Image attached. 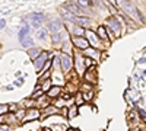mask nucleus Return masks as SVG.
Instances as JSON below:
<instances>
[{
	"instance_id": "c756f323",
	"label": "nucleus",
	"mask_w": 146,
	"mask_h": 131,
	"mask_svg": "<svg viewBox=\"0 0 146 131\" xmlns=\"http://www.w3.org/2000/svg\"><path fill=\"white\" fill-rule=\"evenodd\" d=\"M31 25H32V28H36V29H38V28L41 26V23H40V22H32Z\"/></svg>"
},
{
	"instance_id": "0eeeda50",
	"label": "nucleus",
	"mask_w": 146,
	"mask_h": 131,
	"mask_svg": "<svg viewBox=\"0 0 146 131\" xmlns=\"http://www.w3.org/2000/svg\"><path fill=\"white\" fill-rule=\"evenodd\" d=\"M48 31H50L51 34H58L63 31V23L60 20H51L50 23H48Z\"/></svg>"
},
{
	"instance_id": "423d86ee",
	"label": "nucleus",
	"mask_w": 146,
	"mask_h": 131,
	"mask_svg": "<svg viewBox=\"0 0 146 131\" xmlns=\"http://www.w3.org/2000/svg\"><path fill=\"white\" fill-rule=\"evenodd\" d=\"M85 35L88 37V38H86V39H88V42H89L91 45H94L95 48L98 50V48H100V45H101V44H100V39H98V35H96L95 32H92L91 29L85 31Z\"/></svg>"
},
{
	"instance_id": "4468645a",
	"label": "nucleus",
	"mask_w": 146,
	"mask_h": 131,
	"mask_svg": "<svg viewBox=\"0 0 146 131\" xmlns=\"http://www.w3.org/2000/svg\"><path fill=\"white\" fill-rule=\"evenodd\" d=\"M96 35H98V38H101V39H104V41H107L110 44L108 37H107V32H105V26H100L98 31H96Z\"/></svg>"
},
{
	"instance_id": "ddd939ff",
	"label": "nucleus",
	"mask_w": 146,
	"mask_h": 131,
	"mask_svg": "<svg viewBox=\"0 0 146 131\" xmlns=\"http://www.w3.org/2000/svg\"><path fill=\"white\" fill-rule=\"evenodd\" d=\"M28 19H31L32 22H42V20H45V16L42 15V13H31L29 16H28Z\"/></svg>"
},
{
	"instance_id": "6e6552de",
	"label": "nucleus",
	"mask_w": 146,
	"mask_h": 131,
	"mask_svg": "<svg viewBox=\"0 0 146 131\" xmlns=\"http://www.w3.org/2000/svg\"><path fill=\"white\" fill-rule=\"evenodd\" d=\"M40 118V111L35 109V108H31L28 111V114H25V118H23V122H29V121H35Z\"/></svg>"
},
{
	"instance_id": "393cba45",
	"label": "nucleus",
	"mask_w": 146,
	"mask_h": 131,
	"mask_svg": "<svg viewBox=\"0 0 146 131\" xmlns=\"http://www.w3.org/2000/svg\"><path fill=\"white\" fill-rule=\"evenodd\" d=\"M28 53H29V55H31V57L34 58V60H35V58H36V57H38L40 54H41V51H40L38 48H35V50H29Z\"/></svg>"
},
{
	"instance_id": "39448f33",
	"label": "nucleus",
	"mask_w": 146,
	"mask_h": 131,
	"mask_svg": "<svg viewBox=\"0 0 146 131\" xmlns=\"http://www.w3.org/2000/svg\"><path fill=\"white\" fill-rule=\"evenodd\" d=\"M72 42L75 44L78 48H80L82 51H85V50H88V48H89V42H88V39H86V38H83V37H73V38H72Z\"/></svg>"
},
{
	"instance_id": "f03ea898",
	"label": "nucleus",
	"mask_w": 146,
	"mask_h": 131,
	"mask_svg": "<svg viewBox=\"0 0 146 131\" xmlns=\"http://www.w3.org/2000/svg\"><path fill=\"white\" fill-rule=\"evenodd\" d=\"M105 26L111 31L114 35H120V28H121V25H120V22H118V19L115 18V16H111V18H108L107 19V23H105Z\"/></svg>"
},
{
	"instance_id": "f704fd0d",
	"label": "nucleus",
	"mask_w": 146,
	"mask_h": 131,
	"mask_svg": "<svg viewBox=\"0 0 146 131\" xmlns=\"http://www.w3.org/2000/svg\"><path fill=\"white\" fill-rule=\"evenodd\" d=\"M76 131H79V130H76Z\"/></svg>"
},
{
	"instance_id": "5701e85b",
	"label": "nucleus",
	"mask_w": 146,
	"mask_h": 131,
	"mask_svg": "<svg viewBox=\"0 0 146 131\" xmlns=\"http://www.w3.org/2000/svg\"><path fill=\"white\" fill-rule=\"evenodd\" d=\"M75 99H76V102H75V105L76 106H79L80 103H83L85 101H83V98H82V93H76L75 95Z\"/></svg>"
},
{
	"instance_id": "b1692460",
	"label": "nucleus",
	"mask_w": 146,
	"mask_h": 131,
	"mask_svg": "<svg viewBox=\"0 0 146 131\" xmlns=\"http://www.w3.org/2000/svg\"><path fill=\"white\" fill-rule=\"evenodd\" d=\"M83 66L85 67H92L94 66V60H92V58H89V57L83 58Z\"/></svg>"
},
{
	"instance_id": "a878e982",
	"label": "nucleus",
	"mask_w": 146,
	"mask_h": 131,
	"mask_svg": "<svg viewBox=\"0 0 146 131\" xmlns=\"http://www.w3.org/2000/svg\"><path fill=\"white\" fill-rule=\"evenodd\" d=\"M45 38H47V31H45V29H41V31H38V39L44 41Z\"/></svg>"
},
{
	"instance_id": "7ed1b4c3",
	"label": "nucleus",
	"mask_w": 146,
	"mask_h": 131,
	"mask_svg": "<svg viewBox=\"0 0 146 131\" xmlns=\"http://www.w3.org/2000/svg\"><path fill=\"white\" fill-rule=\"evenodd\" d=\"M47 61H48V53H41V54L34 60V67H35V70L40 73V71L42 70V67L45 66Z\"/></svg>"
},
{
	"instance_id": "f3484780",
	"label": "nucleus",
	"mask_w": 146,
	"mask_h": 131,
	"mask_svg": "<svg viewBox=\"0 0 146 131\" xmlns=\"http://www.w3.org/2000/svg\"><path fill=\"white\" fill-rule=\"evenodd\" d=\"M28 32H29V26H28V25H23V26L21 28V31H19V35H18V37H19V42L25 38V37H28Z\"/></svg>"
},
{
	"instance_id": "7c9ffc66",
	"label": "nucleus",
	"mask_w": 146,
	"mask_h": 131,
	"mask_svg": "<svg viewBox=\"0 0 146 131\" xmlns=\"http://www.w3.org/2000/svg\"><path fill=\"white\" fill-rule=\"evenodd\" d=\"M5 25H6V20L5 19H0V29H3Z\"/></svg>"
},
{
	"instance_id": "bb28decb",
	"label": "nucleus",
	"mask_w": 146,
	"mask_h": 131,
	"mask_svg": "<svg viewBox=\"0 0 146 131\" xmlns=\"http://www.w3.org/2000/svg\"><path fill=\"white\" fill-rule=\"evenodd\" d=\"M9 111V105H0V115H3Z\"/></svg>"
},
{
	"instance_id": "aec40b11",
	"label": "nucleus",
	"mask_w": 146,
	"mask_h": 131,
	"mask_svg": "<svg viewBox=\"0 0 146 131\" xmlns=\"http://www.w3.org/2000/svg\"><path fill=\"white\" fill-rule=\"evenodd\" d=\"M76 115H78V106L76 105L69 106V118H75Z\"/></svg>"
},
{
	"instance_id": "412c9836",
	"label": "nucleus",
	"mask_w": 146,
	"mask_h": 131,
	"mask_svg": "<svg viewBox=\"0 0 146 131\" xmlns=\"http://www.w3.org/2000/svg\"><path fill=\"white\" fill-rule=\"evenodd\" d=\"M63 54H66V55H72V48H70V45H69V41H66L64 45H63Z\"/></svg>"
},
{
	"instance_id": "6ab92c4d",
	"label": "nucleus",
	"mask_w": 146,
	"mask_h": 131,
	"mask_svg": "<svg viewBox=\"0 0 146 131\" xmlns=\"http://www.w3.org/2000/svg\"><path fill=\"white\" fill-rule=\"evenodd\" d=\"M85 79H86L89 83H95V82H96L95 74H94V71H91V68H89V71H86V73H85Z\"/></svg>"
},
{
	"instance_id": "9b49d317",
	"label": "nucleus",
	"mask_w": 146,
	"mask_h": 131,
	"mask_svg": "<svg viewBox=\"0 0 146 131\" xmlns=\"http://www.w3.org/2000/svg\"><path fill=\"white\" fill-rule=\"evenodd\" d=\"M35 105H38L40 108H48V99H47V95H42L41 98H38L35 101Z\"/></svg>"
},
{
	"instance_id": "9d476101",
	"label": "nucleus",
	"mask_w": 146,
	"mask_h": 131,
	"mask_svg": "<svg viewBox=\"0 0 146 131\" xmlns=\"http://www.w3.org/2000/svg\"><path fill=\"white\" fill-rule=\"evenodd\" d=\"M53 42L57 44V42H63V41H67V32L62 31V32H58V34H53Z\"/></svg>"
},
{
	"instance_id": "cd10ccee",
	"label": "nucleus",
	"mask_w": 146,
	"mask_h": 131,
	"mask_svg": "<svg viewBox=\"0 0 146 131\" xmlns=\"http://www.w3.org/2000/svg\"><path fill=\"white\" fill-rule=\"evenodd\" d=\"M53 130L54 131H67L66 127H63V125H56V127H53Z\"/></svg>"
},
{
	"instance_id": "f257e3e1",
	"label": "nucleus",
	"mask_w": 146,
	"mask_h": 131,
	"mask_svg": "<svg viewBox=\"0 0 146 131\" xmlns=\"http://www.w3.org/2000/svg\"><path fill=\"white\" fill-rule=\"evenodd\" d=\"M115 6H118V7H123L126 12H127V15H129V18L131 19H135L136 22H140V23H143V16L139 13V10H137V7L135 6V5H131L130 2L127 3V2H123V3H120V5H115Z\"/></svg>"
},
{
	"instance_id": "20e7f679",
	"label": "nucleus",
	"mask_w": 146,
	"mask_h": 131,
	"mask_svg": "<svg viewBox=\"0 0 146 131\" xmlns=\"http://www.w3.org/2000/svg\"><path fill=\"white\" fill-rule=\"evenodd\" d=\"M60 63H62V68H63L64 73H67L69 70L73 68V58H72V55L62 54L60 55Z\"/></svg>"
},
{
	"instance_id": "4be33fe9",
	"label": "nucleus",
	"mask_w": 146,
	"mask_h": 131,
	"mask_svg": "<svg viewBox=\"0 0 146 131\" xmlns=\"http://www.w3.org/2000/svg\"><path fill=\"white\" fill-rule=\"evenodd\" d=\"M82 98H83V101H91L94 98V92L92 90H88V92L82 93Z\"/></svg>"
},
{
	"instance_id": "2f4dec72",
	"label": "nucleus",
	"mask_w": 146,
	"mask_h": 131,
	"mask_svg": "<svg viewBox=\"0 0 146 131\" xmlns=\"http://www.w3.org/2000/svg\"><path fill=\"white\" fill-rule=\"evenodd\" d=\"M0 131H10V130H9L7 125H2V127H0Z\"/></svg>"
},
{
	"instance_id": "f8f14e48",
	"label": "nucleus",
	"mask_w": 146,
	"mask_h": 131,
	"mask_svg": "<svg viewBox=\"0 0 146 131\" xmlns=\"http://www.w3.org/2000/svg\"><path fill=\"white\" fill-rule=\"evenodd\" d=\"M60 93H62V89H60L58 86H53L50 90L47 92V96H48V98H57Z\"/></svg>"
},
{
	"instance_id": "2eb2a0df",
	"label": "nucleus",
	"mask_w": 146,
	"mask_h": 131,
	"mask_svg": "<svg viewBox=\"0 0 146 131\" xmlns=\"http://www.w3.org/2000/svg\"><path fill=\"white\" fill-rule=\"evenodd\" d=\"M72 34H73V37H82V35H85V29L82 26L76 25L72 28Z\"/></svg>"
},
{
	"instance_id": "c85d7f7f",
	"label": "nucleus",
	"mask_w": 146,
	"mask_h": 131,
	"mask_svg": "<svg viewBox=\"0 0 146 131\" xmlns=\"http://www.w3.org/2000/svg\"><path fill=\"white\" fill-rule=\"evenodd\" d=\"M139 115L143 118V120L146 121V111H143V109H139Z\"/></svg>"
},
{
	"instance_id": "dca6fc26",
	"label": "nucleus",
	"mask_w": 146,
	"mask_h": 131,
	"mask_svg": "<svg viewBox=\"0 0 146 131\" xmlns=\"http://www.w3.org/2000/svg\"><path fill=\"white\" fill-rule=\"evenodd\" d=\"M21 44L23 45V48H31V47L34 45V39H32V37H29V35H28V37H25V38L21 41Z\"/></svg>"
},
{
	"instance_id": "1a4fd4ad",
	"label": "nucleus",
	"mask_w": 146,
	"mask_h": 131,
	"mask_svg": "<svg viewBox=\"0 0 146 131\" xmlns=\"http://www.w3.org/2000/svg\"><path fill=\"white\" fill-rule=\"evenodd\" d=\"M70 20L75 22V23H79L80 26H82V25H83V26H89L91 23H92V20H91L89 18H86V16H73V15H72Z\"/></svg>"
},
{
	"instance_id": "a211bd4d",
	"label": "nucleus",
	"mask_w": 146,
	"mask_h": 131,
	"mask_svg": "<svg viewBox=\"0 0 146 131\" xmlns=\"http://www.w3.org/2000/svg\"><path fill=\"white\" fill-rule=\"evenodd\" d=\"M85 54H86V55H89V57H94L95 58V60H96V58H100V50H96V48H88V50H85L83 51Z\"/></svg>"
},
{
	"instance_id": "72a5a7b5",
	"label": "nucleus",
	"mask_w": 146,
	"mask_h": 131,
	"mask_svg": "<svg viewBox=\"0 0 146 131\" xmlns=\"http://www.w3.org/2000/svg\"><path fill=\"white\" fill-rule=\"evenodd\" d=\"M67 131H73V130H67Z\"/></svg>"
},
{
	"instance_id": "473e14b6",
	"label": "nucleus",
	"mask_w": 146,
	"mask_h": 131,
	"mask_svg": "<svg viewBox=\"0 0 146 131\" xmlns=\"http://www.w3.org/2000/svg\"><path fill=\"white\" fill-rule=\"evenodd\" d=\"M45 83H47V85H44V88H42L44 90H45V89H48V88H50V80H47Z\"/></svg>"
}]
</instances>
